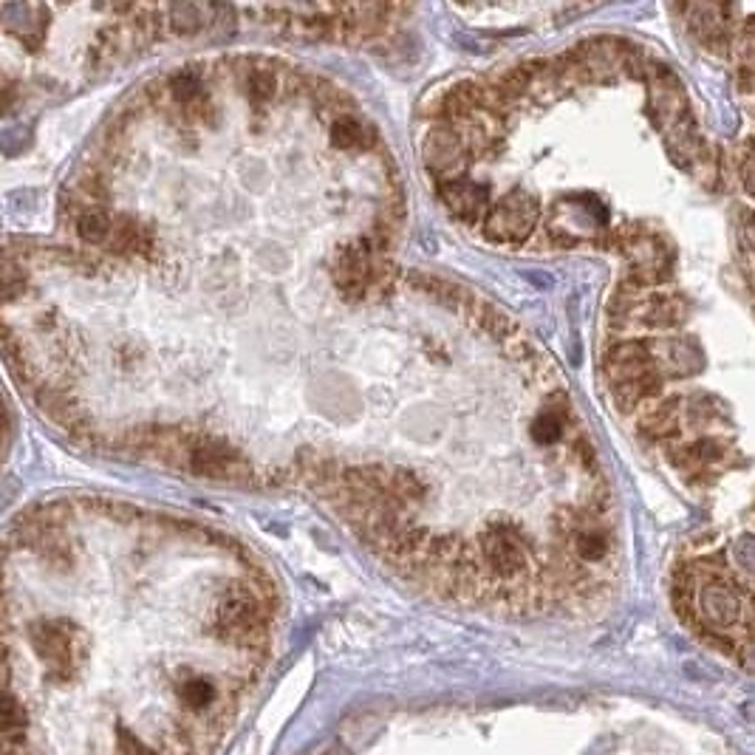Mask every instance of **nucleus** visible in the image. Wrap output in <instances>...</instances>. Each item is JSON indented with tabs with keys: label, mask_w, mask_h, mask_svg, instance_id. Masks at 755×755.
<instances>
[{
	"label": "nucleus",
	"mask_w": 755,
	"mask_h": 755,
	"mask_svg": "<svg viewBox=\"0 0 755 755\" xmlns=\"http://www.w3.org/2000/svg\"><path fill=\"white\" fill-rule=\"evenodd\" d=\"M252 12L269 17L275 26H283L289 32L331 37V40H345L348 34L371 37V34L385 32L394 17L408 15V9H396V6H360V9L297 6V9H252Z\"/></svg>",
	"instance_id": "2"
},
{
	"label": "nucleus",
	"mask_w": 755,
	"mask_h": 755,
	"mask_svg": "<svg viewBox=\"0 0 755 755\" xmlns=\"http://www.w3.org/2000/svg\"><path fill=\"white\" fill-rule=\"evenodd\" d=\"M272 625L269 577L215 532L34 509L6 543L3 755H221Z\"/></svg>",
	"instance_id": "1"
}]
</instances>
